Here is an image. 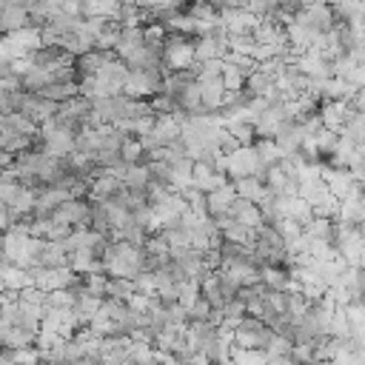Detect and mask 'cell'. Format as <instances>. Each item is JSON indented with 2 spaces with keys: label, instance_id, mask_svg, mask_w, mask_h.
I'll use <instances>...</instances> for the list:
<instances>
[{
  "label": "cell",
  "instance_id": "cell-19",
  "mask_svg": "<svg viewBox=\"0 0 365 365\" xmlns=\"http://www.w3.org/2000/svg\"><path fill=\"white\" fill-rule=\"evenodd\" d=\"M111 57H117V51H103V48H88V51H83V54L77 57V74H80V77L97 74V71L106 66V60H111ZM80 77H77V80H80Z\"/></svg>",
  "mask_w": 365,
  "mask_h": 365
},
{
  "label": "cell",
  "instance_id": "cell-37",
  "mask_svg": "<svg viewBox=\"0 0 365 365\" xmlns=\"http://www.w3.org/2000/svg\"><path fill=\"white\" fill-rule=\"evenodd\" d=\"M228 131L237 137L240 145H251L257 140V125L251 120H240V123H228Z\"/></svg>",
  "mask_w": 365,
  "mask_h": 365
},
{
  "label": "cell",
  "instance_id": "cell-47",
  "mask_svg": "<svg viewBox=\"0 0 365 365\" xmlns=\"http://www.w3.org/2000/svg\"><path fill=\"white\" fill-rule=\"evenodd\" d=\"M294 359H302V362H308V359H317V342H294Z\"/></svg>",
  "mask_w": 365,
  "mask_h": 365
},
{
  "label": "cell",
  "instance_id": "cell-6",
  "mask_svg": "<svg viewBox=\"0 0 365 365\" xmlns=\"http://www.w3.org/2000/svg\"><path fill=\"white\" fill-rule=\"evenodd\" d=\"M220 20L228 29V34H240V31H254L262 17H257L248 6H225L220 9Z\"/></svg>",
  "mask_w": 365,
  "mask_h": 365
},
{
  "label": "cell",
  "instance_id": "cell-32",
  "mask_svg": "<svg viewBox=\"0 0 365 365\" xmlns=\"http://www.w3.org/2000/svg\"><path fill=\"white\" fill-rule=\"evenodd\" d=\"M334 228H336V222H334L331 217L314 214V220L305 225V234H308L311 240H334Z\"/></svg>",
  "mask_w": 365,
  "mask_h": 365
},
{
  "label": "cell",
  "instance_id": "cell-13",
  "mask_svg": "<svg viewBox=\"0 0 365 365\" xmlns=\"http://www.w3.org/2000/svg\"><path fill=\"white\" fill-rule=\"evenodd\" d=\"M205 197H208V214H211V217H217V220L231 217V205H234V200H237L234 180L225 182V185H220V188H214V191H208Z\"/></svg>",
  "mask_w": 365,
  "mask_h": 365
},
{
  "label": "cell",
  "instance_id": "cell-35",
  "mask_svg": "<svg viewBox=\"0 0 365 365\" xmlns=\"http://www.w3.org/2000/svg\"><path fill=\"white\" fill-rule=\"evenodd\" d=\"M231 359L234 362H242V365H259V362H268V351L265 348H242V345H234Z\"/></svg>",
  "mask_w": 365,
  "mask_h": 365
},
{
  "label": "cell",
  "instance_id": "cell-50",
  "mask_svg": "<svg viewBox=\"0 0 365 365\" xmlns=\"http://www.w3.org/2000/svg\"><path fill=\"white\" fill-rule=\"evenodd\" d=\"M274 3H277V6H282V3H291V0H274Z\"/></svg>",
  "mask_w": 365,
  "mask_h": 365
},
{
  "label": "cell",
  "instance_id": "cell-31",
  "mask_svg": "<svg viewBox=\"0 0 365 365\" xmlns=\"http://www.w3.org/2000/svg\"><path fill=\"white\" fill-rule=\"evenodd\" d=\"M254 145H257V151H259V160L265 163V165H277L285 154H282V148H279V143L274 140V137H257L254 140Z\"/></svg>",
  "mask_w": 365,
  "mask_h": 365
},
{
  "label": "cell",
  "instance_id": "cell-40",
  "mask_svg": "<svg viewBox=\"0 0 365 365\" xmlns=\"http://www.w3.org/2000/svg\"><path fill=\"white\" fill-rule=\"evenodd\" d=\"M339 134H348L354 143H365V114L362 111H354Z\"/></svg>",
  "mask_w": 365,
  "mask_h": 365
},
{
  "label": "cell",
  "instance_id": "cell-3",
  "mask_svg": "<svg viewBox=\"0 0 365 365\" xmlns=\"http://www.w3.org/2000/svg\"><path fill=\"white\" fill-rule=\"evenodd\" d=\"M334 245H336L339 257L348 265H359L362 257H365V231H362V225L336 222V228H334Z\"/></svg>",
  "mask_w": 365,
  "mask_h": 365
},
{
  "label": "cell",
  "instance_id": "cell-29",
  "mask_svg": "<svg viewBox=\"0 0 365 365\" xmlns=\"http://www.w3.org/2000/svg\"><path fill=\"white\" fill-rule=\"evenodd\" d=\"M20 80H23V88H26V91H40V88H46L48 83H54V74H51L46 66H37V63H34Z\"/></svg>",
  "mask_w": 365,
  "mask_h": 365
},
{
  "label": "cell",
  "instance_id": "cell-18",
  "mask_svg": "<svg viewBox=\"0 0 365 365\" xmlns=\"http://www.w3.org/2000/svg\"><path fill=\"white\" fill-rule=\"evenodd\" d=\"M103 299H106V297H97V294L86 291V288L77 294V302H74V317H77L80 328H83V325H91V319H94V317H97V311L103 308Z\"/></svg>",
  "mask_w": 365,
  "mask_h": 365
},
{
  "label": "cell",
  "instance_id": "cell-8",
  "mask_svg": "<svg viewBox=\"0 0 365 365\" xmlns=\"http://www.w3.org/2000/svg\"><path fill=\"white\" fill-rule=\"evenodd\" d=\"M17 111L29 114V117L40 125V123H46L48 117H54V114L60 111V103H57V100L43 97V94H37V91H26V97H23V103H20V108H17Z\"/></svg>",
  "mask_w": 365,
  "mask_h": 365
},
{
  "label": "cell",
  "instance_id": "cell-48",
  "mask_svg": "<svg viewBox=\"0 0 365 365\" xmlns=\"http://www.w3.org/2000/svg\"><path fill=\"white\" fill-rule=\"evenodd\" d=\"M345 80H351L356 88H365V63H356V66L345 74Z\"/></svg>",
  "mask_w": 365,
  "mask_h": 365
},
{
  "label": "cell",
  "instance_id": "cell-4",
  "mask_svg": "<svg viewBox=\"0 0 365 365\" xmlns=\"http://www.w3.org/2000/svg\"><path fill=\"white\" fill-rule=\"evenodd\" d=\"M265 171H268V165L259 160V151H257L254 143L251 145H237L234 151H228V177L231 180L251 177V174L265 177Z\"/></svg>",
  "mask_w": 365,
  "mask_h": 365
},
{
  "label": "cell",
  "instance_id": "cell-44",
  "mask_svg": "<svg viewBox=\"0 0 365 365\" xmlns=\"http://www.w3.org/2000/svg\"><path fill=\"white\" fill-rule=\"evenodd\" d=\"M214 171H217V168H214V163H211V160H194V185H197V188H202Z\"/></svg>",
  "mask_w": 365,
  "mask_h": 365
},
{
  "label": "cell",
  "instance_id": "cell-51",
  "mask_svg": "<svg viewBox=\"0 0 365 365\" xmlns=\"http://www.w3.org/2000/svg\"><path fill=\"white\" fill-rule=\"evenodd\" d=\"M362 3H365V0H362Z\"/></svg>",
  "mask_w": 365,
  "mask_h": 365
},
{
  "label": "cell",
  "instance_id": "cell-28",
  "mask_svg": "<svg viewBox=\"0 0 365 365\" xmlns=\"http://www.w3.org/2000/svg\"><path fill=\"white\" fill-rule=\"evenodd\" d=\"M3 31H14V29H23V26H31V11L29 6H9L3 9Z\"/></svg>",
  "mask_w": 365,
  "mask_h": 365
},
{
  "label": "cell",
  "instance_id": "cell-7",
  "mask_svg": "<svg viewBox=\"0 0 365 365\" xmlns=\"http://www.w3.org/2000/svg\"><path fill=\"white\" fill-rule=\"evenodd\" d=\"M297 20L308 23L311 29H317V31L325 34V31H331L336 26V11H334L331 3H314V6H302L297 11Z\"/></svg>",
  "mask_w": 365,
  "mask_h": 365
},
{
  "label": "cell",
  "instance_id": "cell-5",
  "mask_svg": "<svg viewBox=\"0 0 365 365\" xmlns=\"http://www.w3.org/2000/svg\"><path fill=\"white\" fill-rule=\"evenodd\" d=\"M163 80H165L163 66H157V68H131L128 80H125V94H131V97H154L157 91H163Z\"/></svg>",
  "mask_w": 365,
  "mask_h": 365
},
{
  "label": "cell",
  "instance_id": "cell-12",
  "mask_svg": "<svg viewBox=\"0 0 365 365\" xmlns=\"http://www.w3.org/2000/svg\"><path fill=\"white\" fill-rule=\"evenodd\" d=\"M0 279H3V288H9V291H23V288H29V285H34V274H31V268H23V265H14L11 259H6L3 257V262H0Z\"/></svg>",
  "mask_w": 365,
  "mask_h": 365
},
{
  "label": "cell",
  "instance_id": "cell-14",
  "mask_svg": "<svg viewBox=\"0 0 365 365\" xmlns=\"http://www.w3.org/2000/svg\"><path fill=\"white\" fill-rule=\"evenodd\" d=\"M265 185L271 194H299V180L291 177L279 163L277 165H268L265 171Z\"/></svg>",
  "mask_w": 365,
  "mask_h": 365
},
{
  "label": "cell",
  "instance_id": "cell-33",
  "mask_svg": "<svg viewBox=\"0 0 365 365\" xmlns=\"http://www.w3.org/2000/svg\"><path fill=\"white\" fill-rule=\"evenodd\" d=\"M137 291V282L128 279V277H111L108 274V294L106 297H114V299H123L128 302V297Z\"/></svg>",
  "mask_w": 365,
  "mask_h": 365
},
{
  "label": "cell",
  "instance_id": "cell-30",
  "mask_svg": "<svg viewBox=\"0 0 365 365\" xmlns=\"http://www.w3.org/2000/svg\"><path fill=\"white\" fill-rule=\"evenodd\" d=\"M257 46H259V40L254 37V31L228 34V51H237V54H251V57H257Z\"/></svg>",
  "mask_w": 365,
  "mask_h": 365
},
{
  "label": "cell",
  "instance_id": "cell-36",
  "mask_svg": "<svg viewBox=\"0 0 365 365\" xmlns=\"http://www.w3.org/2000/svg\"><path fill=\"white\" fill-rule=\"evenodd\" d=\"M120 157H123L125 163H140V160L145 157L143 140H140L137 134H128V137L123 140V145H120Z\"/></svg>",
  "mask_w": 365,
  "mask_h": 365
},
{
  "label": "cell",
  "instance_id": "cell-21",
  "mask_svg": "<svg viewBox=\"0 0 365 365\" xmlns=\"http://www.w3.org/2000/svg\"><path fill=\"white\" fill-rule=\"evenodd\" d=\"M120 188H123V180L120 177H114V174H94L91 177L88 200H111Z\"/></svg>",
  "mask_w": 365,
  "mask_h": 365
},
{
  "label": "cell",
  "instance_id": "cell-22",
  "mask_svg": "<svg viewBox=\"0 0 365 365\" xmlns=\"http://www.w3.org/2000/svg\"><path fill=\"white\" fill-rule=\"evenodd\" d=\"M177 103H180V108L182 111H202V88H200V80L197 77H191L185 86H182V91L177 94Z\"/></svg>",
  "mask_w": 365,
  "mask_h": 365
},
{
  "label": "cell",
  "instance_id": "cell-38",
  "mask_svg": "<svg viewBox=\"0 0 365 365\" xmlns=\"http://www.w3.org/2000/svg\"><path fill=\"white\" fill-rule=\"evenodd\" d=\"M77 302V294L71 288H54L46 294V305L48 308H74Z\"/></svg>",
  "mask_w": 365,
  "mask_h": 365
},
{
  "label": "cell",
  "instance_id": "cell-17",
  "mask_svg": "<svg viewBox=\"0 0 365 365\" xmlns=\"http://www.w3.org/2000/svg\"><path fill=\"white\" fill-rule=\"evenodd\" d=\"M231 217H237L240 222H245V225H251V228H259V225L265 222L259 202H254V200H248V197H240V194H237V200H234V205H231Z\"/></svg>",
  "mask_w": 365,
  "mask_h": 365
},
{
  "label": "cell",
  "instance_id": "cell-20",
  "mask_svg": "<svg viewBox=\"0 0 365 365\" xmlns=\"http://www.w3.org/2000/svg\"><path fill=\"white\" fill-rule=\"evenodd\" d=\"M37 137H40V134H37ZM37 137H29V134H20V131H14L11 125H6V123H0V145H3V151H11V154H20V151H26V148H31Z\"/></svg>",
  "mask_w": 365,
  "mask_h": 365
},
{
  "label": "cell",
  "instance_id": "cell-1",
  "mask_svg": "<svg viewBox=\"0 0 365 365\" xmlns=\"http://www.w3.org/2000/svg\"><path fill=\"white\" fill-rule=\"evenodd\" d=\"M37 48H43V29L31 23V26H23V29H14V31L3 34L0 57H3V63H11L17 57L34 54Z\"/></svg>",
  "mask_w": 365,
  "mask_h": 365
},
{
  "label": "cell",
  "instance_id": "cell-10",
  "mask_svg": "<svg viewBox=\"0 0 365 365\" xmlns=\"http://www.w3.org/2000/svg\"><path fill=\"white\" fill-rule=\"evenodd\" d=\"M285 123H288L285 106H282V100H277V103H271V106L254 120V125H257V137H277L279 128H282Z\"/></svg>",
  "mask_w": 365,
  "mask_h": 365
},
{
  "label": "cell",
  "instance_id": "cell-46",
  "mask_svg": "<svg viewBox=\"0 0 365 365\" xmlns=\"http://www.w3.org/2000/svg\"><path fill=\"white\" fill-rule=\"evenodd\" d=\"M165 26H163V20H151V23H145V43H165Z\"/></svg>",
  "mask_w": 365,
  "mask_h": 365
},
{
  "label": "cell",
  "instance_id": "cell-23",
  "mask_svg": "<svg viewBox=\"0 0 365 365\" xmlns=\"http://www.w3.org/2000/svg\"><path fill=\"white\" fill-rule=\"evenodd\" d=\"M234 188H237V194H240V197H248V200H254V202H259V200L268 194L265 177H257V174L234 180Z\"/></svg>",
  "mask_w": 365,
  "mask_h": 365
},
{
  "label": "cell",
  "instance_id": "cell-25",
  "mask_svg": "<svg viewBox=\"0 0 365 365\" xmlns=\"http://www.w3.org/2000/svg\"><path fill=\"white\" fill-rule=\"evenodd\" d=\"M123 0H83V17H120Z\"/></svg>",
  "mask_w": 365,
  "mask_h": 365
},
{
  "label": "cell",
  "instance_id": "cell-27",
  "mask_svg": "<svg viewBox=\"0 0 365 365\" xmlns=\"http://www.w3.org/2000/svg\"><path fill=\"white\" fill-rule=\"evenodd\" d=\"M262 282L268 285V288H282V291H288V285H291V271H285L282 265H277V262H262Z\"/></svg>",
  "mask_w": 365,
  "mask_h": 365
},
{
  "label": "cell",
  "instance_id": "cell-49",
  "mask_svg": "<svg viewBox=\"0 0 365 365\" xmlns=\"http://www.w3.org/2000/svg\"><path fill=\"white\" fill-rule=\"evenodd\" d=\"M348 103H351L354 111H362V114H365V88H356V94H354Z\"/></svg>",
  "mask_w": 365,
  "mask_h": 365
},
{
  "label": "cell",
  "instance_id": "cell-41",
  "mask_svg": "<svg viewBox=\"0 0 365 365\" xmlns=\"http://www.w3.org/2000/svg\"><path fill=\"white\" fill-rule=\"evenodd\" d=\"M83 282H86V291H91V294H97V297H106V294H108V274H106V271L83 274Z\"/></svg>",
  "mask_w": 365,
  "mask_h": 365
},
{
  "label": "cell",
  "instance_id": "cell-11",
  "mask_svg": "<svg viewBox=\"0 0 365 365\" xmlns=\"http://www.w3.org/2000/svg\"><path fill=\"white\" fill-rule=\"evenodd\" d=\"M351 114H354V108H351L348 100H322V106H319L322 125H328V128H334V131H342Z\"/></svg>",
  "mask_w": 365,
  "mask_h": 365
},
{
  "label": "cell",
  "instance_id": "cell-15",
  "mask_svg": "<svg viewBox=\"0 0 365 365\" xmlns=\"http://www.w3.org/2000/svg\"><path fill=\"white\" fill-rule=\"evenodd\" d=\"M220 228H222V240H228V242L254 245V240H257V228L240 222L237 217H222V220H220Z\"/></svg>",
  "mask_w": 365,
  "mask_h": 365
},
{
  "label": "cell",
  "instance_id": "cell-26",
  "mask_svg": "<svg viewBox=\"0 0 365 365\" xmlns=\"http://www.w3.org/2000/svg\"><path fill=\"white\" fill-rule=\"evenodd\" d=\"M123 182H125L128 188H143V191H145V185L151 182V168H148V163H128L125 171H123Z\"/></svg>",
  "mask_w": 365,
  "mask_h": 365
},
{
  "label": "cell",
  "instance_id": "cell-42",
  "mask_svg": "<svg viewBox=\"0 0 365 365\" xmlns=\"http://www.w3.org/2000/svg\"><path fill=\"white\" fill-rule=\"evenodd\" d=\"M274 225H277V231L282 234L285 245H288V242H294L297 237H302V231H305V228H302V225H299L297 220H291V217H279V220H277Z\"/></svg>",
  "mask_w": 365,
  "mask_h": 365
},
{
  "label": "cell",
  "instance_id": "cell-9",
  "mask_svg": "<svg viewBox=\"0 0 365 365\" xmlns=\"http://www.w3.org/2000/svg\"><path fill=\"white\" fill-rule=\"evenodd\" d=\"M51 217L66 222V225H91V202H86L80 197H71V200L60 202Z\"/></svg>",
  "mask_w": 365,
  "mask_h": 365
},
{
  "label": "cell",
  "instance_id": "cell-16",
  "mask_svg": "<svg viewBox=\"0 0 365 365\" xmlns=\"http://www.w3.org/2000/svg\"><path fill=\"white\" fill-rule=\"evenodd\" d=\"M37 334L40 331L26 328V325H0V345L3 348H26V345L37 342Z\"/></svg>",
  "mask_w": 365,
  "mask_h": 365
},
{
  "label": "cell",
  "instance_id": "cell-34",
  "mask_svg": "<svg viewBox=\"0 0 365 365\" xmlns=\"http://www.w3.org/2000/svg\"><path fill=\"white\" fill-rule=\"evenodd\" d=\"M245 80H248V74H245L240 66H234V63L225 60V66H222V83H225V91H240V88H245Z\"/></svg>",
  "mask_w": 365,
  "mask_h": 365
},
{
  "label": "cell",
  "instance_id": "cell-39",
  "mask_svg": "<svg viewBox=\"0 0 365 365\" xmlns=\"http://www.w3.org/2000/svg\"><path fill=\"white\" fill-rule=\"evenodd\" d=\"M328 334H331V336H339V339L351 336V319H348V314H345V305H339V308L334 311L331 325H328Z\"/></svg>",
  "mask_w": 365,
  "mask_h": 365
},
{
  "label": "cell",
  "instance_id": "cell-2",
  "mask_svg": "<svg viewBox=\"0 0 365 365\" xmlns=\"http://www.w3.org/2000/svg\"><path fill=\"white\" fill-rule=\"evenodd\" d=\"M197 63V40H188V34L171 31L163 46V71H188Z\"/></svg>",
  "mask_w": 365,
  "mask_h": 365
},
{
  "label": "cell",
  "instance_id": "cell-24",
  "mask_svg": "<svg viewBox=\"0 0 365 365\" xmlns=\"http://www.w3.org/2000/svg\"><path fill=\"white\" fill-rule=\"evenodd\" d=\"M40 265H68V248L63 240H46L40 248Z\"/></svg>",
  "mask_w": 365,
  "mask_h": 365
},
{
  "label": "cell",
  "instance_id": "cell-43",
  "mask_svg": "<svg viewBox=\"0 0 365 365\" xmlns=\"http://www.w3.org/2000/svg\"><path fill=\"white\" fill-rule=\"evenodd\" d=\"M151 106H154V111H157V114H168V111H177V108H180L177 97H174V94H168V91H157V94L151 97Z\"/></svg>",
  "mask_w": 365,
  "mask_h": 365
},
{
  "label": "cell",
  "instance_id": "cell-45",
  "mask_svg": "<svg viewBox=\"0 0 365 365\" xmlns=\"http://www.w3.org/2000/svg\"><path fill=\"white\" fill-rule=\"evenodd\" d=\"M211 311H214V305L200 294V297L188 305V319H208V317H211Z\"/></svg>",
  "mask_w": 365,
  "mask_h": 365
}]
</instances>
